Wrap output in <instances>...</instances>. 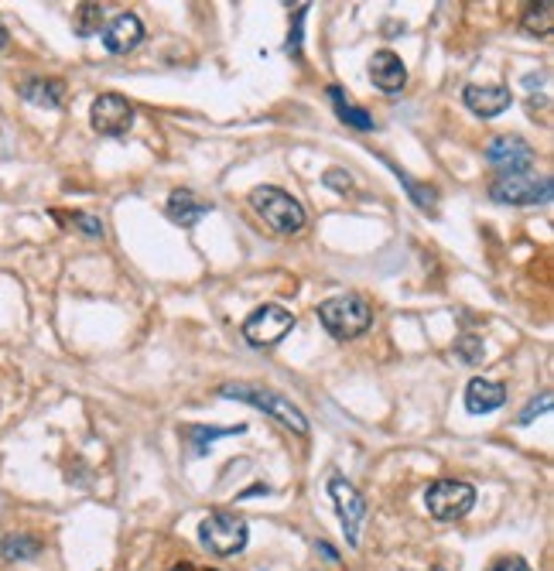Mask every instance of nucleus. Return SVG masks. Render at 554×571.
Instances as JSON below:
<instances>
[{
  "label": "nucleus",
  "mask_w": 554,
  "mask_h": 571,
  "mask_svg": "<svg viewBox=\"0 0 554 571\" xmlns=\"http://www.w3.org/2000/svg\"><path fill=\"white\" fill-rule=\"evenodd\" d=\"M89 124L103 137H124L134 127V106L117 93H103L96 96L93 110H89Z\"/></svg>",
  "instance_id": "nucleus-9"
},
{
  "label": "nucleus",
  "mask_w": 554,
  "mask_h": 571,
  "mask_svg": "<svg viewBox=\"0 0 554 571\" xmlns=\"http://www.w3.org/2000/svg\"><path fill=\"white\" fill-rule=\"evenodd\" d=\"M219 397L226 401H243L257 411H264L267 418H274L277 424H284L288 431H295L298 438L308 435V418L301 414V407H295L284 394H277L271 387H250V383H226L219 387Z\"/></svg>",
  "instance_id": "nucleus-1"
},
{
  "label": "nucleus",
  "mask_w": 554,
  "mask_h": 571,
  "mask_svg": "<svg viewBox=\"0 0 554 571\" xmlns=\"http://www.w3.org/2000/svg\"><path fill=\"white\" fill-rule=\"evenodd\" d=\"M168 571H216V568H199V565H192V561H182V565H171Z\"/></svg>",
  "instance_id": "nucleus-29"
},
{
  "label": "nucleus",
  "mask_w": 554,
  "mask_h": 571,
  "mask_svg": "<svg viewBox=\"0 0 554 571\" xmlns=\"http://www.w3.org/2000/svg\"><path fill=\"white\" fill-rule=\"evenodd\" d=\"M319 322L332 339H356L373 325V308L360 295H339L319 305Z\"/></svg>",
  "instance_id": "nucleus-4"
},
{
  "label": "nucleus",
  "mask_w": 554,
  "mask_h": 571,
  "mask_svg": "<svg viewBox=\"0 0 554 571\" xmlns=\"http://www.w3.org/2000/svg\"><path fill=\"white\" fill-rule=\"evenodd\" d=\"M0 554H4L7 561H31L42 554V541L31 534H11L0 541Z\"/></svg>",
  "instance_id": "nucleus-19"
},
{
  "label": "nucleus",
  "mask_w": 554,
  "mask_h": 571,
  "mask_svg": "<svg viewBox=\"0 0 554 571\" xmlns=\"http://www.w3.org/2000/svg\"><path fill=\"white\" fill-rule=\"evenodd\" d=\"M305 14H308V4H298L295 28H291V35H288V45H284V52H288V55H298L301 52V21H305Z\"/></svg>",
  "instance_id": "nucleus-26"
},
{
  "label": "nucleus",
  "mask_w": 554,
  "mask_h": 571,
  "mask_svg": "<svg viewBox=\"0 0 554 571\" xmlns=\"http://www.w3.org/2000/svg\"><path fill=\"white\" fill-rule=\"evenodd\" d=\"M425 507L435 520H462L476 507V486L466 479H435L425 489Z\"/></svg>",
  "instance_id": "nucleus-6"
},
{
  "label": "nucleus",
  "mask_w": 554,
  "mask_h": 571,
  "mask_svg": "<svg viewBox=\"0 0 554 571\" xmlns=\"http://www.w3.org/2000/svg\"><path fill=\"white\" fill-rule=\"evenodd\" d=\"M319 551H322L329 561H339V554H336V548H332V544H325V541H322V544H319Z\"/></svg>",
  "instance_id": "nucleus-30"
},
{
  "label": "nucleus",
  "mask_w": 554,
  "mask_h": 571,
  "mask_svg": "<svg viewBox=\"0 0 554 571\" xmlns=\"http://www.w3.org/2000/svg\"><path fill=\"white\" fill-rule=\"evenodd\" d=\"M59 219H65V223H76V230L79 233H86V236H103V219L100 216H89V212H55Z\"/></svg>",
  "instance_id": "nucleus-23"
},
{
  "label": "nucleus",
  "mask_w": 554,
  "mask_h": 571,
  "mask_svg": "<svg viewBox=\"0 0 554 571\" xmlns=\"http://www.w3.org/2000/svg\"><path fill=\"white\" fill-rule=\"evenodd\" d=\"M21 100L35 103V106H48V110H59L65 100V83L62 79H45V76H31L18 86Z\"/></svg>",
  "instance_id": "nucleus-16"
},
{
  "label": "nucleus",
  "mask_w": 554,
  "mask_h": 571,
  "mask_svg": "<svg viewBox=\"0 0 554 571\" xmlns=\"http://www.w3.org/2000/svg\"><path fill=\"white\" fill-rule=\"evenodd\" d=\"M551 404H554V394H551V390H544V394L537 397V401H531V404L524 407V411H520L517 424H534L537 418H541V414L551 411Z\"/></svg>",
  "instance_id": "nucleus-25"
},
{
  "label": "nucleus",
  "mask_w": 554,
  "mask_h": 571,
  "mask_svg": "<svg viewBox=\"0 0 554 571\" xmlns=\"http://www.w3.org/2000/svg\"><path fill=\"white\" fill-rule=\"evenodd\" d=\"M520 28L531 31V35H551V28H554V4L551 0L527 4L524 18H520Z\"/></svg>",
  "instance_id": "nucleus-20"
},
{
  "label": "nucleus",
  "mask_w": 554,
  "mask_h": 571,
  "mask_svg": "<svg viewBox=\"0 0 554 571\" xmlns=\"http://www.w3.org/2000/svg\"><path fill=\"white\" fill-rule=\"evenodd\" d=\"M325 185H329V189H339V192H349L353 189V178H349L342 168H332V171H325Z\"/></svg>",
  "instance_id": "nucleus-28"
},
{
  "label": "nucleus",
  "mask_w": 554,
  "mask_h": 571,
  "mask_svg": "<svg viewBox=\"0 0 554 571\" xmlns=\"http://www.w3.org/2000/svg\"><path fill=\"white\" fill-rule=\"evenodd\" d=\"M247 431V424H233V428H206V424H185L182 428V438L185 445H189V455H206L209 448H213V442H219V438H233V435H243Z\"/></svg>",
  "instance_id": "nucleus-17"
},
{
  "label": "nucleus",
  "mask_w": 554,
  "mask_h": 571,
  "mask_svg": "<svg viewBox=\"0 0 554 571\" xmlns=\"http://www.w3.org/2000/svg\"><path fill=\"white\" fill-rule=\"evenodd\" d=\"M455 353H459L462 363L476 366L479 360H483V339H479V336H462L459 342H455Z\"/></svg>",
  "instance_id": "nucleus-24"
},
{
  "label": "nucleus",
  "mask_w": 554,
  "mask_h": 571,
  "mask_svg": "<svg viewBox=\"0 0 554 571\" xmlns=\"http://www.w3.org/2000/svg\"><path fill=\"white\" fill-rule=\"evenodd\" d=\"M7 45V28H4V21H0V48Z\"/></svg>",
  "instance_id": "nucleus-31"
},
{
  "label": "nucleus",
  "mask_w": 554,
  "mask_h": 571,
  "mask_svg": "<svg viewBox=\"0 0 554 571\" xmlns=\"http://www.w3.org/2000/svg\"><path fill=\"white\" fill-rule=\"evenodd\" d=\"M295 329V315L281 305H260L254 315L243 322V339L250 346L264 349V346H277L288 332Z\"/></svg>",
  "instance_id": "nucleus-7"
},
{
  "label": "nucleus",
  "mask_w": 554,
  "mask_h": 571,
  "mask_svg": "<svg viewBox=\"0 0 554 571\" xmlns=\"http://www.w3.org/2000/svg\"><path fill=\"white\" fill-rule=\"evenodd\" d=\"M507 404V387L503 383H496V380H469V387H466V407H469V414H490L496 411V407H503Z\"/></svg>",
  "instance_id": "nucleus-14"
},
{
  "label": "nucleus",
  "mask_w": 554,
  "mask_h": 571,
  "mask_svg": "<svg viewBox=\"0 0 554 571\" xmlns=\"http://www.w3.org/2000/svg\"><path fill=\"white\" fill-rule=\"evenodd\" d=\"M250 206H254L257 216L281 236H295L305 230V223H308L305 206H301L295 195L277 189V185H260V189L250 192Z\"/></svg>",
  "instance_id": "nucleus-2"
},
{
  "label": "nucleus",
  "mask_w": 554,
  "mask_h": 571,
  "mask_svg": "<svg viewBox=\"0 0 554 571\" xmlns=\"http://www.w3.org/2000/svg\"><path fill=\"white\" fill-rule=\"evenodd\" d=\"M462 100H466L469 110L479 113V117H500L510 106V89L507 86H466Z\"/></svg>",
  "instance_id": "nucleus-13"
},
{
  "label": "nucleus",
  "mask_w": 554,
  "mask_h": 571,
  "mask_svg": "<svg viewBox=\"0 0 554 571\" xmlns=\"http://www.w3.org/2000/svg\"><path fill=\"white\" fill-rule=\"evenodd\" d=\"M329 100L336 103V113H339L342 124H349L353 130H363V134H366V130L377 127V124H373L370 113L360 110V106H353V103L346 100V96H342V89H339V86H329Z\"/></svg>",
  "instance_id": "nucleus-18"
},
{
  "label": "nucleus",
  "mask_w": 554,
  "mask_h": 571,
  "mask_svg": "<svg viewBox=\"0 0 554 571\" xmlns=\"http://www.w3.org/2000/svg\"><path fill=\"white\" fill-rule=\"evenodd\" d=\"M554 195V178L551 175H534L527 171H503L490 182V199L503 202V206H541L551 202Z\"/></svg>",
  "instance_id": "nucleus-3"
},
{
  "label": "nucleus",
  "mask_w": 554,
  "mask_h": 571,
  "mask_svg": "<svg viewBox=\"0 0 554 571\" xmlns=\"http://www.w3.org/2000/svg\"><path fill=\"white\" fill-rule=\"evenodd\" d=\"M209 212H213V206L189 189H175L168 199V216H171V223H178V226H195L202 216H209Z\"/></svg>",
  "instance_id": "nucleus-15"
},
{
  "label": "nucleus",
  "mask_w": 554,
  "mask_h": 571,
  "mask_svg": "<svg viewBox=\"0 0 554 571\" xmlns=\"http://www.w3.org/2000/svg\"><path fill=\"white\" fill-rule=\"evenodd\" d=\"M141 38H144V24L137 14H117V18L103 28V45H107V52L113 55L134 52V48L141 45Z\"/></svg>",
  "instance_id": "nucleus-12"
},
{
  "label": "nucleus",
  "mask_w": 554,
  "mask_h": 571,
  "mask_svg": "<svg viewBox=\"0 0 554 571\" xmlns=\"http://www.w3.org/2000/svg\"><path fill=\"white\" fill-rule=\"evenodd\" d=\"M329 496H332V503H336V513L342 520V530H346L349 548H356V544H360L363 517H366V500L360 496V489L349 483V479H342V476L329 479Z\"/></svg>",
  "instance_id": "nucleus-8"
},
{
  "label": "nucleus",
  "mask_w": 554,
  "mask_h": 571,
  "mask_svg": "<svg viewBox=\"0 0 554 571\" xmlns=\"http://www.w3.org/2000/svg\"><path fill=\"white\" fill-rule=\"evenodd\" d=\"M247 537H250L247 520L236 517L230 510L209 513V517L199 524L202 548H209V554H216V558H233V554H240L247 548Z\"/></svg>",
  "instance_id": "nucleus-5"
},
{
  "label": "nucleus",
  "mask_w": 554,
  "mask_h": 571,
  "mask_svg": "<svg viewBox=\"0 0 554 571\" xmlns=\"http://www.w3.org/2000/svg\"><path fill=\"white\" fill-rule=\"evenodd\" d=\"M103 21H107V7L103 4H79L76 18H72V28H76L79 38H89V35H100Z\"/></svg>",
  "instance_id": "nucleus-21"
},
{
  "label": "nucleus",
  "mask_w": 554,
  "mask_h": 571,
  "mask_svg": "<svg viewBox=\"0 0 554 571\" xmlns=\"http://www.w3.org/2000/svg\"><path fill=\"white\" fill-rule=\"evenodd\" d=\"M370 79L373 86L380 89V93H401L404 83H407V69L401 62V55L390 52V48H380V52H373L370 59Z\"/></svg>",
  "instance_id": "nucleus-11"
},
{
  "label": "nucleus",
  "mask_w": 554,
  "mask_h": 571,
  "mask_svg": "<svg viewBox=\"0 0 554 571\" xmlns=\"http://www.w3.org/2000/svg\"><path fill=\"white\" fill-rule=\"evenodd\" d=\"M394 175H397V182H401L404 189H407V195H411V199H414V206H418V209H425V212H431V216H435V209H438V202H435V189H431V185L414 182V178L407 175V171H401V168H394Z\"/></svg>",
  "instance_id": "nucleus-22"
},
{
  "label": "nucleus",
  "mask_w": 554,
  "mask_h": 571,
  "mask_svg": "<svg viewBox=\"0 0 554 571\" xmlns=\"http://www.w3.org/2000/svg\"><path fill=\"white\" fill-rule=\"evenodd\" d=\"M486 571H531L524 558H517V554H503V558H496Z\"/></svg>",
  "instance_id": "nucleus-27"
},
{
  "label": "nucleus",
  "mask_w": 554,
  "mask_h": 571,
  "mask_svg": "<svg viewBox=\"0 0 554 571\" xmlns=\"http://www.w3.org/2000/svg\"><path fill=\"white\" fill-rule=\"evenodd\" d=\"M486 161H490L500 175L503 171H527L534 165V151L524 137L503 134V137H493L490 141V148H486Z\"/></svg>",
  "instance_id": "nucleus-10"
}]
</instances>
